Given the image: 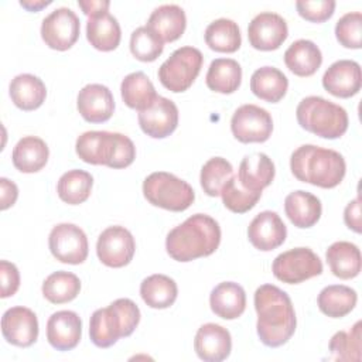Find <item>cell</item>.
Here are the masks:
<instances>
[{
  "label": "cell",
  "mask_w": 362,
  "mask_h": 362,
  "mask_svg": "<svg viewBox=\"0 0 362 362\" xmlns=\"http://www.w3.org/2000/svg\"><path fill=\"white\" fill-rule=\"evenodd\" d=\"M257 335L270 348L286 344L294 334L297 320L286 291L273 284H263L255 291Z\"/></svg>",
  "instance_id": "6da1fadb"
},
{
  "label": "cell",
  "mask_w": 362,
  "mask_h": 362,
  "mask_svg": "<svg viewBox=\"0 0 362 362\" xmlns=\"http://www.w3.org/2000/svg\"><path fill=\"white\" fill-rule=\"evenodd\" d=\"M219 243V223L209 215L195 214L168 232L165 249L174 260L191 262L212 255Z\"/></svg>",
  "instance_id": "7a4b0ae2"
},
{
  "label": "cell",
  "mask_w": 362,
  "mask_h": 362,
  "mask_svg": "<svg viewBox=\"0 0 362 362\" xmlns=\"http://www.w3.org/2000/svg\"><path fill=\"white\" fill-rule=\"evenodd\" d=\"M290 168L301 182L321 188H334L344 180L346 164L344 157L335 150L303 144L293 151Z\"/></svg>",
  "instance_id": "3957f363"
},
{
  "label": "cell",
  "mask_w": 362,
  "mask_h": 362,
  "mask_svg": "<svg viewBox=\"0 0 362 362\" xmlns=\"http://www.w3.org/2000/svg\"><path fill=\"white\" fill-rule=\"evenodd\" d=\"M75 151L82 161L109 168H126L136 158L134 143L127 136L105 130L82 133L76 139Z\"/></svg>",
  "instance_id": "277c9868"
},
{
  "label": "cell",
  "mask_w": 362,
  "mask_h": 362,
  "mask_svg": "<svg viewBox=\"0 0 362 362\" xmlns=\"http://www.w3.org/2000/svg\"><path fill=\"white\" fill-rule=\"evenodd\" d=\"M140 322V310L130 298H117L96 310L89 321V337L98 348H109L119 338L133 334Z\"/></svg>",
  "instance_id": "5b68a950"
},
{
  "label": "cell",
  "mask_w": 362,
  "mask_h": 362,
  "mask_svg": "<svg viewBox=\"0 0 362 362\" xmlns=\"http://www.w3.org/2000/svg\"><path fill=\"white\" fill-rule=\"evenodd\" d=\"M298 124L322 139H338L348 130L346 110L321 96L301 99L296 109Z\"/></svg>",
  "instance_id": "8992f818"
},
{
  "label": "cell",
  "mask_w": 362,
  "mask_h": 362,
  "mask_svg": "<svg viewBox=\"0 0 362 362\" xmlns=\"http://www.w3.org/2000/svg\"><path fill=\"white\" fill-rule=\"evenodd\" d=\"M143 194L151 205L173 212L185 211L195 199V192L187 181L165 171H156L146 177Z\"/></svg>",
  "instance_id": "52a82bcc"
},
{
  "label": "cell",
  "mask_w": 362,
  "mask_h": 362,
  "mask_svg": "<svg viewBox=\"0 0 362 362\" xmlns=\"http://www.w3.org/2000/svg\"><path fill=\"white\" fill-rule=\"evenodd\" d=\"M204 57L202 52L191 45L175 49L158 68V79L161 85L174 92L180 93L187 90L202 68Z\"/></svg>",
  "instance_id": "ba28073f"
},
{
  "label": "cell",
  "mask_w": 362,
  "mask_h": 362,
  "mask_svg": "<svg viewBox=\"0 0 362 362\" xmlns=\"http://www.w3.org/2000/svg\"><path fill=\"white\" fill-rule=\"evenodd\" d=\"M272 272L283 283L298 284L320 276L322 273V262L310 247H294L274 259Z\"/></svg>",
  "instance_id": "9c48e42d"
},
{
  "label": "cell",
  "mask_w": 362,
  "mask_h": 362,
  "mask_svg": "<svg viewBox=\"0 0 362 362\" xmlns=\"http://www.w3.org/2000/svg\"><path fill=\"white\" fill-rule=\"evenodd\" d=\"M230 130L240 143H263L272 136L273 119L260 106L252 103L242 105L230 119Z\"/></svg>",
  "instance_id": "30bf717a"
},
{
  "label": "cell",
  "mask_w": 362,
  "mask_h": 362,
  "mask_svg": "<svg viewBox=\"0 0 362 362\" xmlns=\"http://www.w3.org/2000/svg\"><path fill=\"white\" fill-rule=\"evenodd\" d=\"M48 246L52 256L68 264H81L88 257V238L74 223H58L48 236Z\"/></svg>",
  "instance_id": "8fae6325"
},
{
  "label": "cell",
  "mask_w": 362,
  "mask_h": 362,
  "mask_svg": "<svg viewBox=\"0 0 362 362\" xmlns=\"http://www.w3.org/2000/svg\"><path fill=\"white\" fill-rule=\"evenodd\" d=\"M81 23L78 16L68 7L55 8L41 24V38L52 49L66 51L79 37Z\"/></svg>",
  "instance_id": "7c38bea8"
},
{
  "label": "cell",
  "mask_w": 362,
  "mask_h": 362,
  "mask_svg": "<svg viewBox=\"0 0 362 362\" xmlns=\"http://www.w3.org/2000/svg\"><path fill=\"white\" fill-rule=\"evenodd\" d=\"M136 242L124 226H109L98 238L96 253L99 260L107 267H123L134 256Z\"/></svg>",
  "instance_id": "4fadbf2b"
},
{
  "label": "cell",
  "mask_w": 362,
  "mask_h": 362,
  "mask_svg": "<svg viewBox=\"0 0 362 362\" xmlns=\"http://www.w3.org/2000/svg\"><path fill=\"white\" fill-rule=\"evenodd\" d=\"M288 28L286 20L276 13L264 11L253 17L247 27V38L255 49H277L287 38Z\"/></svg>",
  "instance_id": "5bb4252c"
},
{
  "label": "cell",
  "mask_w": 362,
  "mask_h": 362,
  "mask_svg": "<svg viewBox=\"0 0 362 362\" xmlns=\"http://www.w3.org/2000/svg\"><path fill=\"white\" fill-rule=\"evenodd\" d=\"M1 334L11 345L31 346L38 338L37 315L23 305L8 308L1 317Z\"/></svg>",
  "instance_id": "9a60e30c"
},
{
  "label": "cell",
  "mask_w": 362,
  "mask_h": 362,
  "mask_svg": "<svg viewBox=\"0 0 362 362\" xmlns=\"http://www.w3.org/2000/svg\"><path fill=\"white\" fill-rule=\"evenodd\" d=\"M137 119L141 130L147 136L153 139H164L178 126V107L171 99L157 96L150 107L139 112Z\"/></svg>",
  "instance_id": "2e32d148"
},
{
  "label": "cell",
  "mask_w": 362,
  "mask_h": 362,
  "mask_svg": "<svg viewBox=\"0 0 362 362\" xmlns=\"http://www.w3.org/2000/svg\"><path fill=\"white\" fill-rule=\"evenodd\" d=\"M287 236V228L277 212L263 211L257 214L249 228V242L262 252H270L283 245Z\"/></svg>",
  "instance_id": "e0dca14e"
},
{
  "label": "cell",
  "mask_w": 362,
  "mask_h": 362,
  "mask_svg": "<svg viewBox=\"0 0 362 362\" xmlns=\"http://www.w3.org/2000/svg\"><path fill=\"white\" fill-rule=\"evenodd\" d=\"M76 107L86 122L103 123L107 122L115 112V99L107 86L89 83L79 90Z\"/></svg>",
  "instance_id": "ac0fdd59"
},
{
  "label": "cell",
  "mask_w": 362,
  "mask_h": 362,
  "mask_svg": "<svg viewBox=\"0 0 362 362\" xmlns=\"http://www.w3.org/2000/svg\"><path fill=\"white\" fill-rule=\"evenodd\" d=\"M324 89L337 98H351L362 86V74L358 62L339 59L328 66L322 76Z\"/></svg>",
  "instance_id": "d6986e66"
},
{
  "label": "cell",
  "mask_w": 362,
  "mask_h": 362,
  "mask_svg": "<svg viewBox=\"0 0 362 362\" xmlns=\"http://www.w3.org/2000/svg\"><path fill=\"white\" fill-rule=\"evenodd\" d=\"M194 349L198 358L205 362H221L230 354V334L222 325L214 322L204 324L195 334Z\"/></svg>",
  "instance_id": "ffe728a7"
},
{
  "label": "cell",
  "mask_w": 362,
  "mask_h": 362,
  "mask_svg": "<svg viewBox=\"0 0 362 362\" xmlns=\"http://www.w3.org/2000/svg\"><path fill=\"white\" fill-rule=\"evenodd\" d=\"M82 335V321L75 311L54 313L47 321V339L58 351L74 349Z\"/></svg>",
  "instance_id": "44dd1931"
},
{
  "label": "cell",
  "mask_w": 362,
  "mask_h": 362,
  "mask_svg": "<svg viewBox=\"0 0 362 362\" xmlns=\"http://www.w3.org/2000/svg\"><path fill=\"white\" fill-rule=\"evenodd\" d=\"M274 174L276 170L272 158L264 153H253L243 157L236 177L245 189L262 192L272 184Z\"/></svg>",
  "instance_id": "7402d4cb"
},
{
  "label": "cell",
  "mask_w": 362,
  "mask_h": 362,
  "mask_svg": "<svg viewBox=\"0 0 362 362\" xmlns=\"http://www.w3.org/2000/svg\"><path fill=\"white\" fill-rule=\"evenodd\" d=\"M209 305L212 313L218 317L223 320H235L240 317L246 308V293L238 283H219L211 291Z\"/></svg>",
  "instance_id": "603a6c76"
},
{
  "label": "cell",
  "mask_w": 362,
  "mask_h": 362,
  "mask_svg": "<svg viewBox=\"0 0 362 362\" xmlns=\"http://www.w3.org/2000/svg\"><path fill=\"white\" fill-rule=\"evenodd\" d=\"M284 211L290 222L297 228H311L321 218V201L308 191L290 192L284 199Z\"/></svg>",
  "instance_id": "cb8c5ba5"
},
{
  "label": "cell",
  "mask_w": 362,
  "mask_h": 362,
  "mask_svg": "<svg viewBox=\"0 0 362 362\" xmlns=\"http://www.w3.org/2000/svg\"><path fill=\"white\" fill-rule=\"evenodd\" d=\"M147 27L164 42H173L185 31V11L177 4H163L153 10L147 20Z\"/></svg>",
  "instance_id": "d4e9b609"
},
{
  "label": "cell",
  "mask_w": 362,
  "mask_h": 362,
  "mask_svg": "<svg viewBox=\"0 0 362 362\" xmlns=\"http://www.w3.org/2000/svg\"><path fill=\"white\" fill-rule=\"evenodd\" d=\"M49 150L47 143L37 136H25L13 148L11 160L14 167L25 174L40 171L48 161Z\"/></svg>",
  "instance_id": "484cf974"
},
{
  "label": "cell",
  "mask_w": 362,
  "mask_h": 362,
  "mask_svg": "<svg viewBox=\"0 0 362 362\" xmlns=\"http://www.w3.org/2000/svg\"><path fill=\"white\" fill-rule=\"evenodd\" d=\"M10 98L13 103L25 112L38 109L47 96L44 82L31 74H20L10 82Z\"/></svg>",
  "instance_id": "4316f807"
},
{
  "label": "cell",
  "mask_w": 362,
  "mask_h": 362,
  "mask_svg": "<svg viewBox=\"0 0 362 362\" xmlns=\"http://www.w3.org/2000/svg\"><path fill=\"white\" fill-rule=\"evenodd\" d=\"M327 263L335 277L349 280L361 273V250L356 245L345 240L332 243L325 253Z\"/></svg>",
  "instance_id": "83f0119b"
},
{
  "label": "cell",
  "mask_w": 362,
  "mask_h": 362,
  "mask_svg": "<svg viewBox=\"0 0 362 362\" xmlns=\"http://www.w3.org/2000/svg\"><path fill=\"white\" fill-rule=\"evenodd\" d=\"M284 64L297 76H311L321 66L322 54L313 41L297 40L286 49Z\"/></svg>",
  "instance_id": "f1b7e54d"
},
{
  "label": "cell",
  "mask_w": 362,
  "mask_h": 362,
  "mask_svg": "<svg viewBox=\"0 0 362 362\" xmlns=\"http://www.w3.org/2000/svg\"><path fill=\"white\" fill-rule=\"evenodd\" d=\"M288 88L287 76L274 66H262L250 78V90L262 100L277 103Z\"/></svg>",
  "instance_id": "f546056e"
},
{
  "label": "cell",
  "mask_w": 362,
  "mask_h": 362,
  "mask_svg": "<svg viewBox=\"0 0 362 362\" xmlns=\"http://www.w3.org/2000/svg\"><path fill=\"white\" fill-rule=\"evenodd\" d=\"M86 38L90 45L99 51H113L120 44V25L112 14L102 13L89 17L86 23Z\"/></svg>",
  "instance_id": "4dcf8cb0"
},
{
  "label": "cell",
  "mask_w": 362,
  "mask_h": 362,
  "mask_svg": "<svg viewBox=\"0 0 362 362\" xmlns=\"http://www.w3.org/2000/svg\"><path fill=\"white\" fill-rule=\"evenodd\" d=\"M120 93L123 102L139 112L150 107L157 99V92L154 85L144 72H132L122 81Z\"/></svg>",
  "instance_id": "1f68e13d"
},
{
  "label": "cell",
  "mask_w": 362,
  "mask_h": 362,
  "mask_svg": "<svg viewBox=\"0 0 362 362\" xmlns=\"http://www.w3.org/2000/svg\"><path fill=\"white\" fill-rule=\"evenodd\" d=\"M356 301V291L344 284H331L324 287L317 298L320 311L331 318L345 317L355 308Z\"/></svg>",
  "instance_id": "d6a6232c"
},
{
  "label": "cell",
  "mask_w": 362,
  "mask_h": 362,
  "mask_svg": "<svg viewBox=\"0 0 362 362\" xmlns=\"http://www.w3.org/2000/svg\"><path fill=\"white\" fill-rule=\"evenodd\" d=\"M206 86L218 93H233L242 82V68L232 58H216L211 62L206 78Z\"/></svg>",
  "instance_id": "836d02e7"
},
{
  "label": "cell",
  "mask_w": 362,
  "mask_h": 362,
  "mask_svg": "<svg viewBox=\"0 0 362 362\" xmlns=\"http://www.w3.org/2000/svg\"><path fill=\"white\" fill-rule=\"evenodd\" d=\"M177 283L165 274H151L140 284V296L151 308H168L177 300Z\"/></svg>",
  "instance_id": "e575fe53"
},
{
  "label": "cell",
  "mask_w": 362,
  "mask_h": 362,
  "mask_svg": "<svg viewBox=\"0 0 362 362\" xmlns=\"http://www.w3.org/2000/svg\"><path fill=\"white\" fill-rule=\"evenodd\" d=\"M205 42L216 52H235L242 44L240 30L233 20L218 18L205 28Z\"/></svg>",
  "instance_id": "d590c367"
},
{
  "label": "cell",
  "mask_w": 362,
  "mask_h": 362,
  "mask_svg": "<svg viewBox=\"0 0 362 362\" xmlns=\"http://www.w3.org/2000/svg\"><path fill=\"white\" fill-rule=\"evenodd\" d=\"M92 185L93 177L88 171L69 170L58 180L57 192L64 202L69 205H79L89 198Z\"/></svg>",
  "instance_id": "8d00e7d4"
},
{
  "label": "cell",
  "mask_w": 362,
  "mask_h": 362,
  "mask_svg": "<svg viewBox=\"0 0 362 362\" xmlns=\"http://www.w3.org/2000/svg\"><path fill=\"white\" fill-rule=\"evenodd\" d=\"M81 291V280L65 270L54 272L42 283V294L52 304H64L76 298Z\"/></svg>",
  "instance_id": "74e56055"
},
{
  "label": "cell",
  "mask_w": 362,
  "mask_h": 362,
  "mask_svg": "<svg viewBox=\"0 0 362 362\" xmlns=\"http://www.w3.org/2000/svg\"><path fill=\"white\" fill-rule=\"evenodd\" d=\"M233 177L232 164L223 157L209 158L201 168V187L209 197L221 195L223 185Z\"/></svg>",
  "instance_id": "f35d334b"
},
{
  "label": "cell",
  "mask_w": 362,
  "mask_h": 362,
  "mask_svg": "<svg viewBox=\"0 0 362 362\" xmlns=\"http://www.w3.org/2000/svg\"><path fill=\"white\" fill-rule=\"evenodd\" d=\"M361 327L356 321L349 331H338L329 341V351L335 361H361Z\"/></svg>",
  "instance_id": "ab89813d"
},
{
  "label": "cell",
  "mask_w": 362,
  "mask_h": 362,
  "mask_svg": "<svg viewBox=\"0 0 362 362\" xmlns=\"http://www.w3.org/2000/svg\"><path fill=\"white\" fill-rule=\"evenodd\" d=\"M164 49V41L147 25L137 27L130 35V51L133 57L143 62L157 59Z\"/></svg>",
  "instance_id": "60d3db41"
},
{
  "label": "cell",
  "mask_w": 362,
  "mask_h": 362,
  "mask_svg": "<svg viewBox=\"0 0 362 362\" xmlns=\"http://www.w3.org/2000/svg\"><path fill=\"white\" fill-rule=\"evenodd\" d=\"M221 197H222V202L223 205L235 212V214H245L247 211H250L257 201L262 197V192H252L245 189L238 177L233 175L222 188L221 191Z\"/></svg>",
  "instance_id": "b9f144b4"
},
{
  "label": "cell",
  "mask_w": 362,
  "mask_h": 362,
  "mask_svg": "<svg viewBox=\"0 0 362 362\" xmlns=\"http://www.w3.org/2000/svg\"><path fill=\"white\" fill-rule=\"evenodd\" d=\"M335 37L342 47L359 49L362 47V14L359 11L344 14L337 21Z\"/></svg>",
  "instance_id": "7bdbcfd3"
},
{
  "label": "cell",
  "mask_w": 362,
  "mask_h": 362,
  "mask_svg": "<svg viewBox=\"0 0 362 362\" xmlns=\"http://www.w3.org/2000/svg\"><path fill=\"white\" fill-rule=\"evenodd\" d=\"M296 8L298 14L307 21L322 23L334 14L335 1L334 0H298L296 1Z\"/></svg>",
  "instance_id": "ee69618b"
},
{
  "label": "cell",
  "mask_w": 362,
  "mask_h": 362,
  "mask_svg": "<svg viewBox=\"0 0 362 362\" xmlns=\"http://www.w3.org/2000/svg\"><path fill=\"white\" fill-rule=\"evenodd\" d=\"M0 281H1V298L11 297L20 287V273L14 263L7 260L0 262Z\"/></svg>",
  "instance_id": "f6af8a7d"
},
{
  "label": "cell",
  "mask_w": 362,
  "mask_h": 362,
  "mask_svg": "<svg viewBox=\"0 0 362 362\" xmlns=\"http://www.w3.org/2000/svg\"><path fill=\"white\" fill-rule=\"evenodd\" d=\"M344 222L345 225L352 229L356 233H361L362 230V222H361V198L351 201L344 211Z\"/></svg>",
  "instance_id": "bcb514c9"
},
{
  "label": "cell",
  "mask_w": 362,
  "mask_h": 362,
  "mask_svg": "<svg viewBox=\"0 0 362 362\" xmlns=\"http://www.w3.org/2000/svg\"><path fill=\"white\" fill-rule=\"evenodd\" d=\"M17 197H18L17 185L13 181L1 177L0 178V208L4 211L13 206L17 201Z\"/></svg>",
  "instance_id": "7dc6e473"
},
{
  "label": "cell",
  "mask_w": 362,
  "mask_h": 362,
  "mask_svg": "<svg viewBox=\"0 0 362 362\" xmlns=\"http://www.w3.org/2000/svg\"><path fill=\"white\" fill-rule=\"evenodd\" d=\"M78 6L82 8L85 16L95 17L102 13H106L109 10L110 1H107V0H88V1L79 0Z\"/></svg>",
  "instance_id": "c3c4849f"
},
{
  "label": "cell",
  "mask_w": 362,
  "mask_h": 362,
  "mask_svg": "<svg viewBox=\"0 0 362 362\" xmlns=\"http://www.w3.org/2000/svg\"><path fill=\"white\" fill-rule=\"evenodd\" d=\"M20 4L27 8L28 11H40L41 8L51 4V0H21Z\"/></svg>",
  "instance_id": "681fc988"
}]
</instances>
